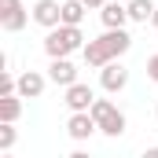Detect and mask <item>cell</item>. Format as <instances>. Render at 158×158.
Returning a JSON list of instances; mask_svg holds the SVG:
<instances>
[{
    "label": "cell",
    "instance_id": "6da1fadb",
    "mask_svg": "<svg viewBox=\"0 0 158 158\" xmlns=\"http://www.w3.org/2000/svg\"><path fill=\"white\" fill-rule=\"evenodd\" d=\"M132 48V37L125 33V30H107L103 37L88 40L85 48H81V55H85V63L88 66H96V70H103V66H110V63H118L121 55Z\"/></svg>",
    "mask_w": 158,
    "mask_h": 158
},
{
    "label": "cell",
    "instance_id": "7a4b0ae2",
    "mask_svg": "<svg viewBox=\"0 0 158 158\" xmlns=\"http://www.w3.org/2000/svg\"><path fill=\"white\" fill-rule=\"evenodd\" d=\"M85 48V37H81V26H59V30H48L44 37V52L48 59H66L70 52Z\"/></svg>",
    "mask_w": 158,
    "mask_h": 158
},
{
    "label": "cell",
    "instance_id": "3957f363",
    "mask_svg": "<svg viewBox=\"0 0 158 158\" xmlns=\"http://www.w3.org/2000/svg\"><path fill=\"white\" fill-rule=\"evenodd\" d=\"M88 114L96 118L99 132H107V136H121V132H125V114H121V110L110 103V99H96Z\"/></svg>",
    "mask_w": 158,
    "mask_h": 158
},
{
    "label": "cell",
    "instance_id": "277c9868",
    "mask_svg": "<svg viewBox=\"0 0 158 158\" xmlns=\"http://www.w3.org/2000/svg\"><path fill=\"white\" fill-rule=\"evenodd\" d=\"M26 22H30V11H26L22 0H0V30L19 33Z\"/></svg>",
    "mask_w": 158,
    "mask_h": 158
},
{
    "label": "cell",
    "instance_id": "5b68a950",
    "mask_svg": "<svg viewBox=\"0 0 158 158\" xmlns=\"http://www.w3.org/2000/svg\"><path fill=\"white\" fill-rule=\"evenodd\" d=\"M33 22L44 30H59L63 26V4L59 0H37L33 4Z\"/></svg>",
    "mask_w": 158,
    "mask_h": 158
},
{
    "label": "cell",
    "instance_id": "8992f818",
    "mask_svg": "<svg viewBox=\"0 0 158 158\" xmlns=\"http://www.w3.org/2000/svg\"><path fill=\"white\" fill-rule=\"evenodd\" d=\"M63 103H66L74 114H88V110H92V103H96V92H92L88 85H81V81H77V85H70V88H66Z\"/></svg>",
    "mask_w": 158,
    "mask_h": 158
},
{
    "label": "cell",
    "instance_id": "52a82bcc",
    "mask_svg": "<svg viewBox=\"0 0 158 158\" xmlns=\"http://www.w3.org/2000/svg\"><path fill=\"white\" fill-rule=\"evenodd\" d=\"M99 85H103V92H121L125 85H129V70L121 66V63H110V66H103L99 70Z\"/></svg>",
    "mask_w": 158,
    "mask_h": 158
},
{
    "label": "cell",
    "instance_id": "ba28073f",
    "mask_svg": "<svg viewBox=\"0 0 158 158\" xmlns=\"http://www.w3.org/2000/svg\"><path fill=\"white\" fill-rule=\"evenodd\" d=\"M48 81L70 88V85H77V66H74L70 59H52V66H48Z\"/></svg>",
    "mask_w": 158,
    "mask_h": 158
},
{
    "label": "cell",
    "instance_id": "9c48e42d",
    "mask_svg": "<svg viewBox=\"0 0 158 158\" xmlns=\"http://www.w3.org/2000/svg\"><path fill=\"white\" fill-rule=\"evenodd\" d=\"M44 85H48V77H44V74L26 70V74H19V96H22V99H37L40 92H44Z\"/></svg>",
    "mask_w": 158,
    "mask_h": 158
},
{
    "label": "cell",
    "instance_id": "30bf717a",
    "mask_svg": "<svg viewBox=\"0 0 158 158\" xmlns=\"http://www.w3.org/2000/svg\"><path fill=\"white\" fill-rule=\"evenodd\" d=\"M99 19H103L107 30H125V22H129V4H107V7H99Z\"/></svg>",
    "mask_w": 158,
    "mask_h": 158
},
{
    "label": "cell",
    "instance_id": "8fae6325",
    "mask_svg": "<svg viewBox=\"0 0 158 158\" xmlns=\"http://www.w3.org/2000/svg\"><path fill=\"white\" fill-rule=\"evenodd\" d=\"M96 129H99V125H96L92 114H70V121H66V132H70L74 140H88Z\"/></svg>",
    "mask_w": 158,
    "mask_h": 158
},
{
    "label": "cell",
    "instance_id": "7c38bea8",
    "mask_svg": "<svg viewBox=\"0 0 158 158\" xmlns=\"http://www.w3.org/2000/svg\"><path fill=\"white\" fill-rule=\"evenodd\" d=\"M19 114H22V96H0V121L15 125Z\"/></svg>",
    "mask_w": 158,
    "mask_h": 158
},
{
    "label": "cell",
    "instance_id": "4fadbf2b",
    "mask_svg": "<svg viewBox=\"0 0 158 158\" xmlns=\"http://www.w3.org/2000/svg\"><path fill=\"white\" fill-rule=\"evenodd\" d=\"M158 4L155 0H129V19L132 22H147V19H155Z\"/></svg>",
    "mask_w": 158,
    "mask_h": 158
},
{
    "label": "cell",
    "instance_id": "5bb4252c",
    "mask_svg": "<svg viewBox=\"0 0 158 158\" xmlns=\"http://www.w3.org/2000/svg\"><path fill=\"white\" fill-rule=\"evenodd\" d=\"M81 19H85V4L81 0H66L63 4V26H81Z\"/></svg>",
    "mask_w": 158,
    "mask_h": 158
},
{
    "label": "cell",
    "instance_id": "9a60e30c",
    "mask_svg": "<svg viewBox=\"0 0 158 158\" xmlns=\"http://www.w3.org/2000/svg\"><path fill=\"white\" fill-rule=\"evenodd\" d=\"M15 140H19L15 125H0V151H4V155H7V151L15 147Z\"/></svg>",
    "mask_w": 158,
    "mask_h": 158
},
{
    "label": "cell",
    "instance_id": "2e32d148",
    "mask_svg": "<svg viewBox=\"0 0 158 158\" xmlns=\"http://www.w3.org/2000/svg\"><path fill=\"white\" fill-rule=\"evenodd\" d=\"M147 77L158 81V55H151V59H147Z\"/></svg>",
    "mask_w": 158,
    "mask_h": 158
},
{
    "label": "cell",
    "instance_id": "e0dca14e",
    "mask_svg": "<svg viewBox=\"0 0 158 158\" xmlns=\"http://www.w3.org/2000/svg\"><path fill=\"white\" fill-rule=\"evenodd\" d=\"M85 7H107V0H81Z\"/></svg>",
    "mask_w": 158,
    "mask_h": 158
},
{
    "label": "cell",
    "instance_id": "ac0fdd59",
    "mask_svg": "<svg viewBox=\"0 0 158 158\" xmlns=\"http://www.w3.org/2000/svg\"><path fill=\"white\" fill-rule=\"evenodd\" d=\"M140 158H158V147H147V151H143Z\"/></svg>",
    "mask_w": 158,
    "mask_h": 158
},
{
    "label": "cell",
    "instance_id": "d6986e66",
    "mask_svg": "<svg viewBox=\"0 0 158 158\" xmlns=\"http://www.w3.org/2000/svg\"><path fill=\"white\" fill-rule=\"evenodd\" d=\"M70 158H88V155H85V151H74V155H70Z\"/></svg>",
    "mask_w": 158,
    "mask_h": 158
},
{
    "label": "cell",
    "instance_id": "ffe728a7",
    "mask_svg": "<svg viewBox=\"0 0 158 158\" xmlns=\"http://www.w3.org/2000/svg\"><path fill=\"white\" fill-rule=\"evenodd\" d=\"M151 22H155V30H158V11H155V19H151Z\"/></svg>",
    "mask_w": 158,
    "mask_h": 158
},
{
    "label": "cell",
    "instance_id": "44dd1931",
    "mask_svg": "<svg viewBox=\"0 0 158 158\" xmlns=\"http://www.w3.org/2000/svg\"><path fill=\"white\" fill-rule=\"evenodd\" d=\"M4 158H11V155H4Z\"/></svg>",
    "mask_w": 158,
    "mask_h": 158
},
{
    "label": "cell",
    "instance_id": "7402d4cb",
    "mask_svg": "<svg viewBox=\"0 0 158 158\" xmlns=\"http://www.w3.org/2000/svg\"><path fill=\"white\" fill-rule=\"evenodd\" d=\"M155 114H158V110H155Z\"/></svg>",
    "mask_w": 158,
    "mask_h": 158
}]
</instances>
